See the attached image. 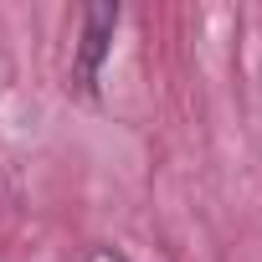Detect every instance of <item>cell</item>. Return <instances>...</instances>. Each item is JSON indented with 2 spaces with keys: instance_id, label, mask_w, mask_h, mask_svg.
Segmentation results:
<instances>
[{
  "instance_id": "cell-1",
  "label": "cell",
  "mask_w": 262,
  "mask_h": 262,
  "mask_svg": "<svg viewBox=\"0 0 262 262\" xmlns=\"http://www.w3.org/2000/svg\"><path fill=\"white\" fill-rule=\"evenodd\" d=\"M113 26H118V6H88V11H82V41H77V67H72V82H77L82 93H93V82H98V72H103Z\"/></svg>"
}]
</instances>
